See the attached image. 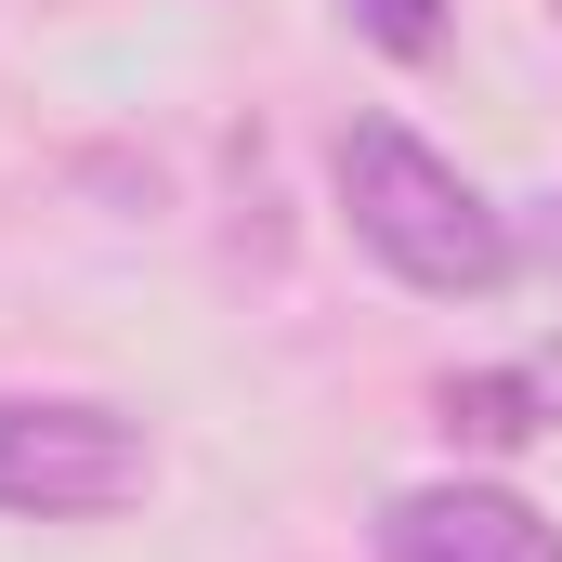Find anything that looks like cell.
Listing matches in <instances>:
<instances>
[{
	"mask_svg": "<svg viewBox=\"0 0 562 562\" xmlns=\"http://www.w3.org/2000/svg\"><path fill=\"white\" fill-rule=\"evenodd\" d=\"M431 406H445V431H471V445H537V431H550V380H537V367H471V380H445Z\"/></svg>",
	"mask_w": 562,
	"mask_h": 562,
	"instance_id": "4",
	"label": "cell"
},
{
	"mask_svg": "<svg viewBox=\"0 0 562 562\" xmlns=\"http://www.w3.org/2000/svg\"><path fill=\"white\" fill-rule=\"evenodd\" d=\"M327 183H340L353 249L393 288H419V301H497V288L524 276V262H510V210H497L445 144H419L406 119H340Z\"/></svg>",
	"mask_w": 562,
	"mask_h": 562,
	"instance_id": "1",
	"label": "cell"
},
{
	"mask_svg": "<svg viewBox=\"0 0 562 562\" xmlns=\"http://www.w3.org/2000/svg\"><path fill=\"white\" fill-rule=\"evenodd\" d=\"M380 562H562V524L537 497H510V484L445 471V484L380 497Z\"/></svg>",
	"mask_w": 562,
	"mask_h": 562,
	"instance_id": "3",
	"label": "cell"
},
{
	"mask_svg": "<svg viewBox=\"0 0 562 562\" xmlns=\"http://www.w3.org/2000/svg\"><path fill=\"white\" fill-rule=\"evenodd\" d=\"M550 13H562V0H550Z\"/></svg>",
	"mask_w": 562,
	"mask_h": 562,
	"instance_id": "7",
	"label": "cell"
},
{
	"mask_svg": "<svg viewBox=\"0 0 562 562\" xmlns=\"http://www.w3.org/2000/svg\"><path fill=\"white\" fill-rule=\"evenodd\" d=\"M510 262L562 288V183H550V196H524V210H510Z\"/></svg>",
	"mask_w": 562,
	"mask_h": 562,
	"instance_id": "6",
	"label": "cell"
},
{
	"mask_svg": "<svg viewBox=\"0 0 562 562\" xmlns=\"http://www.w3.org/2000/svg\"><path fill=\"white\" fill-rule=\"evenodd\" d=\"M157 445L105 393H0V524H105L132 510Z\"/></svg>",
	"mask_w": 562,
	"mask_h": 562,
	"instance_id": "2",
	"label": "cell"
},
{
	"mask_svg": "<svg viewBox=\"0 0 562 562\" xmlns=\"http://www.w3.org/2000/svg\"><path fill=\"white\" fill-rule=\"evenodd\" d=\"M340 26H353L367 53H393V66H431L458 13H445V0H340Z\"/></svg>",
	"mask_w": 562,
	"mask_h": 562,
	"instance_id": "5",
	"label": "cell"
}]
</instances>
